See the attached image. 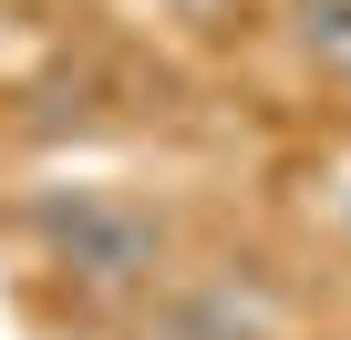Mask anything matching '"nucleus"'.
Segmentation results:
<instances>
[{"instance_id": "2", "label": "nucleus", "mask_w": 351, "mask_h": 340, "mask_svg": "<svg viewBox=\"0 0 351 340\" xmlns=\"http://www.w3.org/2000/svg\"><path fill=\"white\" fill-rule=\"evenodd\" d=\"M134 340H289V289L248 258L186 268L134 309Z\"/></svg>"}, {"instance_id": "1", "label": "nucleus", "mask_w": 351, "mask_h": 340, "mask_svg": "<svg viewBox=\"0 0 351 340\" xmlns=\"http://www.w3.org/2000/svg\"><path fill=\"white\" fill-rule=\"evenodd\" d=\"M32 237H42V268L52 278H73L83 299H124V309H145L176 268V227H165V207H145V196H124V186H62V196H42L32 207Z\"/></svg>"}, {"instance_id": "4", "label": "nucleus", "mask_w": 351, "mask_h": 340, "mask_svg": "<svg viewBox=\"0 0 351 340\" xmlns=\"http://www.w3.org/2000/svg\"><path fill=\"white\" fill-rule=\"evenodd\" d=\"M155 11H176V21H197V31H228V11H238V0H155Z\"/></svg>"}, {"instance_id": "3", "label": "nucleus", "mask_w": 351, "mask_h": 340, "mask_svg": "<svg viewBox=\"0 0 351 340\" xmlns=\"http://www.w3.org/2000/svg\"><path fill=\"white\" fill-rule=\"evenodd\" d=\"M279 21H289L300 73H310L330 103H351V0H279Z\"/></svg>"}]
</instances>
